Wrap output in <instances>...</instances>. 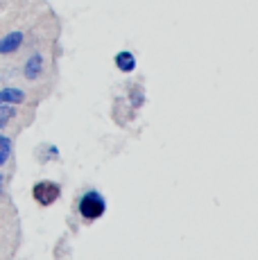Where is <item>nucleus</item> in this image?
<instances>
[{
    "instance_id": "obj_1",
    "label": "nucleus",
    "mask_w": 258,
    "mask_h": 260,
    "mask_svg": "<svg viewBox=\"0 0 258 260\" xmlns=\"http://www.w3.org/2000/svg\"><path fill=\"white\" fill-rule=\"evenodd\" d=\"M77 211H79V215H82L84 219H86V222H95V219H100L104 215V211H107V202H104V197L100 192L88 190V192L79 199Z\"/></svg>"
},
{
    "instance_id": "obj_2",
    "label": "nucleus",
    "mask_w": 258,
    "mask_h": 260,
    "mask_svg": "<svg viewBox=\"0 0 258 260\" xmlns=\"http://www.w3.org/2000/svg\"><path fill=\"white\" fill-rule=\"evenodd\" d=\"M59 194H61V188L52 181H39L32 188V197L39 206H52L59 199Z\"/></svg>"
},
{
    "instance_id": "obj_3",
    "label": "nucleus",
    "mask_w": 258,
    "mask_h": 260,
    "mask_svg": "<svg viewBox=\"0 0 258 260\" xmlns=\"http://www.w3.org/2000/svg\"><path fill=\"white\" fill-rule=\"evenodd\" d=\"M43 68H46V57L41 52H34L27 57L25 66H23V75H25V79H29V82H37L43 75Z\"/></svg>"
},
{
    "instance_id": "obj_4",
    "label": "nucleus",
    "mask_w": 258,
    "mask_h": 260,
    "mask_svg": "<svg viewBox=\"0 0 258 260\" xmlns=\"http://www.w3.org/2000/svg\"><path fill=\"white\" fill-rule=\"evenodd\" d=\"M23 32L21 29H14V32L5 34L3 39H0V54H14L18 52V48L23 46Z\"/></svg>"
},
{
    "instance_id": "obj_5",
    "label": "nucleus",
    "mask_w": 258,
    "mask_h": 260,
    "mask_svg": "<svg viewBox=\"0 0 258 260\" xmlns=\"http://www.w3.org/2000/svg\"><path fill=\"white\" fill-rule=\"evenodd\" d=\"M25 102V91L21 88H14V86H5L0 91V104H23Z\"/></svg>"
},
{
    "instance_id": "obj_6",
    "label": "nucleus",
    "mask_w": 258,
    "mask_h": 260,
    "mask_svg": "<svg viewBox=\"0 0 258 260\" xmlns=\"http://www.w3.org/2000/svg\"><path fill=\"white\" fill-rule=\"evenodd\" d=\"M113 61H116L118 71H122V73H132L134 68H136V57H134L132 52H127V50H122V52H118Z\"/></svg>"
},
{
    "instance_id": "obj_7",
    "label": "nucleus",
    "mask_w": 258,
    "mask_h": 260,
    "mask_svg": "<svg viewBox=\"0 0 258 260\" xmlns=\"http://www.w3.org/2000/svg\"><path fill=\"white\" fill-rule=\"evenodd\" d=\"M9 156H12V138L0 134V168L9 161Z\"/></svg>"
},
{
    "instance_id": "obj_8",
    "label": "nucleus",
    "mask_w": 258,
    "mask_h": 260,
    "mask_svg": "<svg viewBox=\"0 0 258 260\" xmlns=\"http://www.w3.org/2000/svg\"><path fill=\"white\" fill-rule=\"evenodd\" d=\"M14 116H16V111H14L12 104H0V127H5Z\"/></svg>"
},
{
    "instance_id": "obj_9",
    "label": "nucleus",
    "mask_w": 258,
    "mask_h": 260,
    "mask_svg": "<svg viewBox=\"0 0 258 260\" xmlns=\"http://www.w3.org/2000/svg\"><path fill=\"white\" fill-rule=\"evenodd\" d=\"M3 192H5V186H3V174H0V197H3Z\"/></svg>"
}]
</instances>
